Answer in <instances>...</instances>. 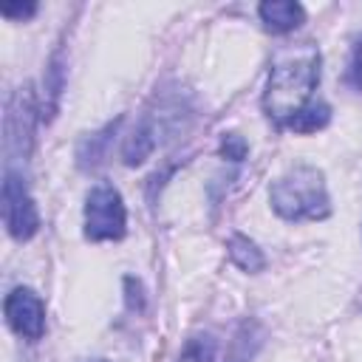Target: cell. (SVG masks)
<instances>
[{
	"instance_id": "obj_11",
	"label": "cell",
	"mask_w": 362,
	"mask_h": 362,
	"mask_svg": "<svg viewBox=\"0 0 362 362\" xmlns=\"http://www.w3.org/2000/svg\"><path fill=\"white\" fill-rule=\"evenodd\" d=\"M246 153H249V144L243 141V136H238V133L223 136V141H221V156H223V158H229V161H243Z\"/></svg>"
},
{
	"instance_id": "obj_6",
	"label": "cell",
	"mask_w": 362,
	"mask_h": 362,
	"mask_svg": "<svg viewBox=\"0 0 362 362\" xmlns=\"http://www.w3.org/2000/svg\"><path fill=\"white\" fill-rule=\"evenodd\" d=\"M257 14H260L266 31H272V34L294 31L305 20V8L291 0H266V3H260Z\"/></svg>"
},
{
	"instance_id": "obj_13",
	"label": "cell",
	"mask_w": 362,
	"mask_h": 362,
	"mask_svg": "<svg viewBox=\"0 0 362 362\" xmlns=\"http://www.w3.org/2000/svg\"><path fill=\"white\" fill-rule=\"evenodd\" d=\"M351 82L356 88H362V40L354 48V59H351Z\"/></svg>"
},
{
	"instance_id": "obj_2",
	"label": "cell",
	"mask_w": 362,
	"mask_h": 362,
	"mask_svg": "<svg viewBox=\"0 0 362 362\" xmlns=\"http://www.w3.org/2000/svg\"><path fill=\"white\" fill-rule=\"evenodd\" d=\"M272 209L286 221H320L331 212L325 178L311 164H297L283 173L269 189Z\"/></svg>"
},
{
	"instance_id": "obj_14",
	"label": "cell",
	"mask_w": 362,
	"mask_h": 362,
	"mask_svg": "<svg viewBox=\"0 0 362 362\" xmlns=\"http://www.w3.org/2000/svg\"><path fill=\"white\" fill-rule=\"evenodd\" d=\"M93 362H105V359H93Z\"/></svg>"
},
{
	"instance_id": "obj_4",
	"label": "cell",
	"mask_w": 362,
	"mask_h": 362,
	"mask_svg": "<svg viewBox=\"0 0 362 362\" xmlns=\"http://www.w3.org/2000/svg\"><path fill=\"white\" fill-rule=\"evenodd\" d=\"M3 221L14 240H28L40 229V212L23 184V175L6 170L3 178Z\"/></svg>"
},
{
	"instance_id": "obj_1",
	"label": "cell",
	"mask_w": 362,
	"mask_h": 362,
	"mask_svg": "<svg viewBox=\"0 0 362 362\" xmlns=\"http://www.w3.org/2000/svg\"><path fill=\"white\" fill-rule=\"evenodd\" d=\"M320 82V48L311 42L283 48L269 71L263 107L280 124H288L308 107V99Z\"/></svg>"
},
{
	"instance_id": "obj_5",
	"label": "cell",
	"mask_w": 362,
	"mask_h": 362,
	"mask_svg": "<svg viewBox=\"0 0 362 362\" xmlns=\"http://www.w3.org/2000/svg\"><path fill=\"white\" fill-rule=\"evenodd\" d=\"M3 314L11 331L31 342L45 334V303L31 288H14L3 303Z\"/></svg>"
},
{
	"instance_id": "obj_9",
	"label": "cell",
	"mask_w": 362,
	"mask_h": 362,
	"mask_svg": "<svg viewBox=\"0 0 362 362\" xmlns=\"http://www.w3.org/2000/svg\"><path fill=\"white\" fill-rule=\"evenodd\" d=\"M328 116H331V110H328V105H308L300 116H294L286 127H291V130H297V133H314V130H320L325 122H328Z\"/></svg>"
},
{
	"instance_id": "obj_12",
	"label": "cell",
	"mask_w": 362,
	"mask_h": 362,
	"mask_svg": "<svg viewBox=\"0 0 362 362\" xmlns=\"http://www.w3.org/2000/svg\"><path fill=\"white\" fill-rule=\"evenodd\" d=\"M34 11H37V6H34V3H25V6H11V3H6V6L0 8V14H3V17H17V20L31 17Z\"/></svg>"
},
{
	"instance_id": "obj_3",
	"label": "cell",
	"mask_w": 362,
	"mask_h": 362,
	"mask_svg": "<svg viewBox=\"0 0 362 362\" xmlns=\"http://www.w3.org/2000/svg\"><path fill=\"white\" fill-rule=\"evenodd\" d=\"M127 229V212L122 195L110 184H96L85 201V238L119 240Z\"/></svg>"
},
{
	"instance_id": "obj_7",
	"label": "cell",
	"mask_w": 362,
	"mask_h": 362,
	"mask_svg": "<svg viewBox=\"0 0 362 362\" xmlns=\"http://www.w3.org/2000/svg\"><path fill=\"white\" fill-rule=\"evenodd\" d=\"M229 260L243 269V272H260L266 266L263 252L255 246V240H249L246 235H232L229 238Z\"/></svg>"
},
{
	"instance_id": "obj_10",
	"label": "cell",
	"mask_w": 362,
	"mask_h": 362,
	"mask_svg": "<svg viewBox=\"0 0 362 362\" xmlns=\"http://www.w3.org/2000/svg\"><path fill=\"white\" fill-rule=\"evenodd\" d=\"M178 362H215V339L209 334H198L187 339Z\"/></svg>"
},
{
	"instance_id": "obj_8",
	"label": "cell",
	"mask_w": 362,
	"mask_h": 362,
	"mask_svg": "<svg viewBox=\"0 0 362 362\" xmlns=\"http://www.w3.org/2000/svg\"><path fill=\"white\" fill-rule=\"evenodd\" d=\"M153 144H156V136H153V127L150 124H141L130 139H127V144H124V164H141L147 156H150V150H153Z\"/></svg>"
}]
</instances>
